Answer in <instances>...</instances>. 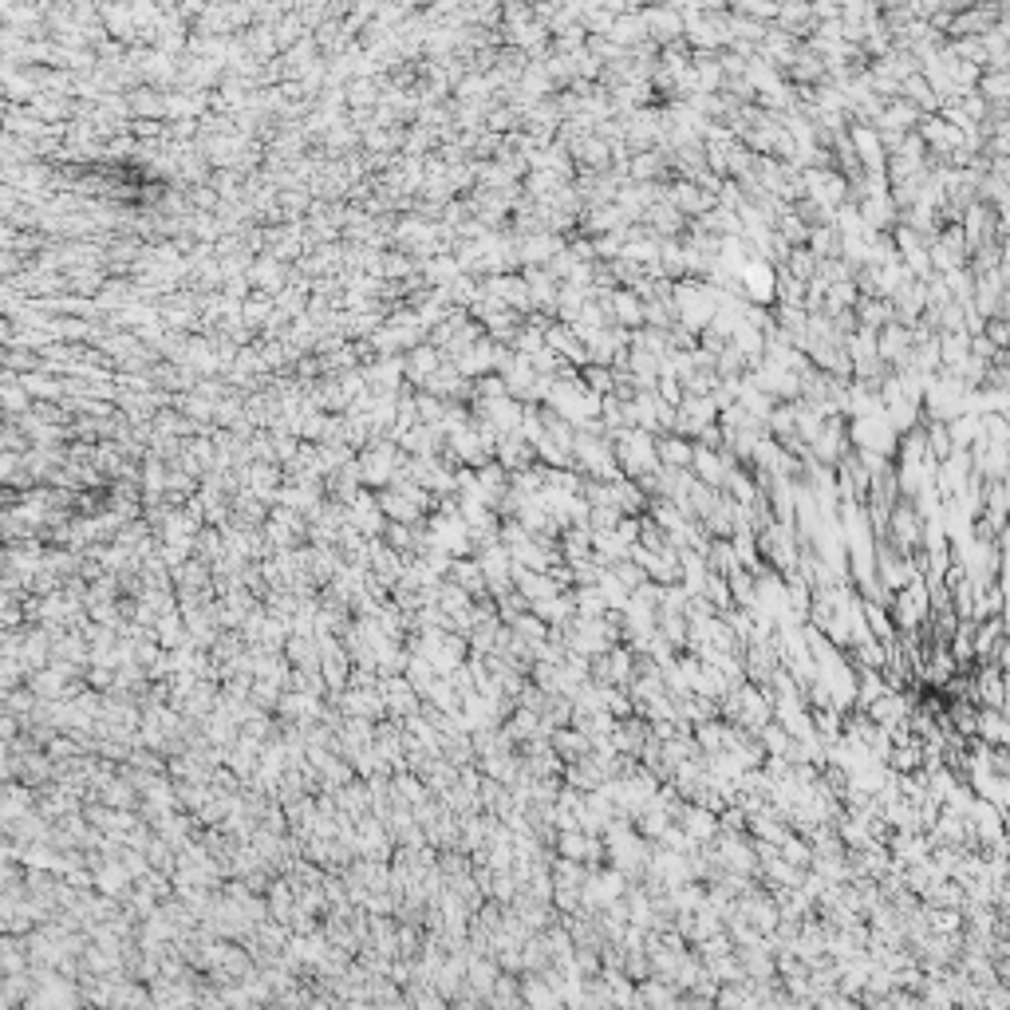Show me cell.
<instances>
[{
	"mask_svg": "<svg viewBox=\"0 0 1010 1010\" xmlns=\"http://www.w3.org/2000/svg\"><path fill=\"white\" fill-rule=\"evenodd\" d=\"M694 466L703 470L707 482H722V474H726V462H719L711 450H694Z\"/></svg>",
	"mask_w": 1010,
	"mask_h": 1010,
	"instance_id": "3957f363",
	"label": "cell"
},
{
	"mask_svg": "<svg viewBox=\"0 0 1010 1010\" xmlns=\"http://www.w3.org/2000/svg\"><path fill=\"white\" fill-rule=\"evenodd\" d=\"M920 138H924V143H931V146H939V150H948V146H959V143H963V130H955V127L943 123V118L928 115L924 127H920Z\"/></svg>",
	"mask_w": 1010,
	"mask_h": 1010,
	"instance_id": "7a4b0ae2",
	"label": "cell"
},
{
	"mask_svg": "<svg viewBox=\"0 0 1010 1010\" xmlns=\"http://www.w3.org/2000/svg\"><path fill=\"white\" fill-rule=\"evenodd\" d=\"M1003 316H1006V320H1010V288H1006V292H1003Z\"/></svg>",
	"mask_w": 1010,
	"mask_h": 1010,
	"instance_id": "277c9868",
	"label": "cell"
},
{
	"mask_svg": "<svg viewBox=\"0 0 1010 1010\" xmlns=\"http://www.w3.org/2000/svg\"><path fill=\"white\" fill-rule=\"evenodd\" d=\"M742 280H746V292H750L754 300H774V269L766 265V260H758V265H746L742 269Z\"/></svg>",
	"mask_w": 1010,
	"mask_h": 1010,
	"instance_id": "6da1fadb",
	"label": "cell"
}]
</instances>
